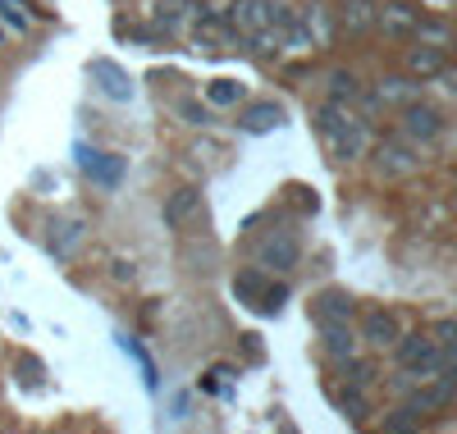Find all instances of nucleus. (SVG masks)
I'll list each match as a JSON object with an SVG mask.
<instances>
[{"instance_id":"2eb2a0df","label":"nucleus","mask_w":457,"mask_h":434,"mask_svg":"<svg viewBox=\"0 0 457 434\" xmlns=\"http://www.w3.org/2000/svg\"><path fill=\"white\" fill-rule=\"evenodd\" d=\"M338 19H343V28L366 32V28L379 19V5H375V0H343V5H338Z\"/></svg>"},{"instance_id":"f03ea898","label":"nucleus","mask_w":457,"mask_h":434,"mask_svg":"<svg viewBox=\"0 0 457 434\" xmlns=\"http://www.w3.org/2000/svg\"><path fill=\"white\" fill-rule=\"evenodd\" d=\"M394 347H398V366L407 375H435L444 362H453V347H439L430 334H407V338L398 334Z\"/></svg>"},{"instance_id":"4be33fe9","label":"nucleus","mask_w":457,"mask_h":434,"mask_svg":"<svg viewBox=\"0 0 457 434\" xmlns=\"http://www.w3.org/2000/svg\"><path fill=\"white\" fill-rule=\"evenodd\" d=\"M375 23H385L389 32H407L411 28V14H407V5H389V10H379Z\"/></svg>"},{"instance_id":"f8f14e48","label":"nucleus","mask_w":457,"mask_h":434,"mask_svg":"<svg viewBox=\"0 0 457 434\" xmlns=\"http://www.w3.org/2000/svg\"><path fill=\"white\" fill-rule=\"evenodd\" d=\"M238 124H243L247 133H270V129L284 124V110H279L275 101H256V105H247V110L238 114Z\"/></svg>"},{"instance_id":"39448f33","label":"nucleus","mask_w":457,"mask_h":434,"mask_svg":"<svg viewBox=\"0 0 457 434\" xmlns=\"http://www.w3.org/2000/svg\"><path fill=\"white\" fill-rule=\"evenodd\" d=\"M279 19H284V5H275V0H238L234 5V28H243V32L279 28Z\"/></svg>"},{"instance_id":"423d86ee","label":"nucleus","mask_w":457,"mask_h":434,"mask_svg":"<svg viewBox=\"0 0 457 434\" xmlns=\"http://www.w3.org/2000/svg\"><path fill=\"white\" fill-rule=\"evenodd\" d=\"M256 261H261L265 270H293V265L302 261V243L293 238V233H270V238L261 243Z\"/></svg>"},{"instance_id":"7ed1b4c3","label":"nucleus","mask_w":457,"mask_h":434,"mask_svg":"<svg viewBox=\"0 0 457 434\" xmlns=\"http://www.w3.org/2000/svg\"><path fill=\"white\" fill-rule=\"evenodd\" d=\"M444 129H448V120H444L435 105H426V101H407V110H403V133H407L416 146H426V142L444 138Z\"/></svg>"},{"instance_id":"6e6552de","label":"nucleus","mask_w":457,"mask_h":434,"mask_svg":"<svg viewBox=\"0 0 457 434\" xmlns=\"http://www.w3.org/2000/svg\"><path fill=\"white\" fill-rule=\"evenodd\" d=\"M87 73L96 78V88L110 96V101H129L133 96V83H129V73L114 64V60H92L87 64Z\"/></svg>"},{"instance_id":"20e7f679","label":"nucleus","mask_w":457,"mask_h":434,"mask_svg":"<svg viewBox=\"0 0 457 434\" xmlns=\"http://www.w3.org/2000/svg\"><path fill=\"white\" fill-rule=\"evenodd\" d=\"M421 170V146H407V142H385L375 151V174L398 179V174H416Z\"/></svg>"},{"instance_id":"4468645a","label":"nucleus","mask_w":457,"mask_h":434,"mask_svg":"<svg viewBox=\"0 0 457 434\" xmlns=\"http://www.w3.org/2000/svg\"><path fill=\"white\" fill-rule=\"evenodd\" d=\"M361 334H366V343H375V347H394V338H398V321H394V311H366Z\"/></svg>"},{"instance_id":"5701e85b","label":"nucleus","mask_w":457,"mask_h":434,"mask_svg":"<svg viewBox=\"0 0 457 434\" xmlns=\"http://www.w3.org/2000/svg\"><path fill=\"white\" fill-rule=\"evenodd\" d=\"M0 14H5V23H10L14 32H28V28H32V19L23 14V5H19V0H0Z\"/></svg>"},{"instance_id":"1a4fd4ad","label":"nucleus","mask_w":457,"mask_h":434,"mask_svg":"<svg viewBox=\"0 0 457 434\" xmlns=\"http://www.w3.org/2000/svg\"><path fill=\"white\" fill-rule=\"evenodd\" d=\"M320 347L329 352V357L348 362V357H357V334L343 325V321H325V325H320Z\"/></svg>"},{"instance_id":"aec40b11","label":"nucleus","mask_w":457,"mask_h":434,"mask_svg":"<svg viewBox=\"0 0 457 434\" xmlns=\"http://www.w3.org/2000/svg\"><path fill=\"white\" fill-rule=\"evenodd\" d=\"M334 398H338L343 416H353V421H361V416H366V398H361V388H357V384H353V388H338Z\"/></svg>"},{"instance_id":"393cba45","label":"nucleus","mask_w":457,"mask_h":434,"mask_svg":"<svg viewBox=\"0 0 457 434\" xmlns=\"http://www.w3.org/2000/svg\"><path fill=\"white\" fill-rule=\"evenodd\" d=\"M183 114H187V124H206V110L202 105H183Z\"/></svg>"},{"instance_id":"412c9836","label":"nucleus","mask_w":457,"mask_h":434,"mask_svg":"<svg viewBox=\"0 0 457 434\" xmlns=\"http://www.w3.org/2000/svg\"><path fill=\"white\" fill-rule=\"evenodd\" d=\"M284 297H288V288H284V284H265V288H261V297H256L252 306H261L265 315H275V311L284 306Z\"/></svg>"},{"instance_id":"b1692460","label":"nucleus","mask_w":457,"mask_h":434,"mask_svg":"<svg viewBox=\"0 0 457 434\" xmlns=\"http://www.w3.org/2000/svg\"><path fill=\"white\" fill-rule=\"evenodd\" d=\"M261 288H265V280H261L256 270H247V274H238V280H234V293L238 297H261Z\"/></svg>"},{"instance_id":"f3484780","label":"nucleus","mask_w":457,"mask_h":434,"mask_svg":"<svg viewBox=\"0 0 457 434\" xmlns=\"http://www.w3.org/2000/svg\"><path fill=\"white\" fill-rule=\"evenodd\" d=\"M206 101L211 105H238L243 101V83H234V78H215V83L206 88Z\"/></svg>"},{"instance_id":"dca6fc26","label":"nucleus","mask_w":457,"mask_h":434,"mask_svg":"<svg viewBox=\"0 0 457 434\" xmlns=\"http://www.w3.org/2000/svg\"><path fill=\"white\" fill-rule=\"evenodd\" d=\"M407 69L421 73V78H435V73H444V51L439 46H416L407 55Z\"/></svg>"},{"instance_id":"9b49d317","label":"nucleus","mask_w":457,"mask_h":434,"mask_svg":"<svg viewBox=\"0 0 457 434\" xmlns=\"http://www.w3.org/2000/svg\"><path fill=\"white\" fill-rule=\"evenodd\" d=\"M193 215H202V192H197V188H179V192H170V202H165V224L179 229V224H187Z\"/></svg>"},{"instance_id":"6ab92c4d","label":"nucleus","mask_w":457,"mask_h":434,"mask_svg":"<svg viewBox=\"0 0 457 434\" xmlns=\"http://www.w3.org/2000/svg\"><path fill=\"white\" fill-rule=\"evenodd\" d=\"M416 92H421V88H416V83H407V78H385V88H379V96L375 101H416Z\"/></svg>"},{"instance_id":"9d476101","label":"nucleus","mask_w":457,"mask_h":434,"mask_svg":"<svg viewBox=\"0 0 457 434\" xmlns=\"http://www.w3.org/2000/svg\"><path fill=\"white\" fill-rule=\"evenodd\" d=\"M83 174L105 183V188H114L120 174H124V161H120V155H110V151H83Z\"/></svg>"},{"instance_id":"f257e3e1","label":"nucleus","mask_w":457,"mask_h":434,"mask_svg":"<svg viewBox=\"0 0 457 434\" xmlns=\"http://www.w3.org/2000/svg\"><path fill=\"white\" fill-rule=\"evenodd\" d=\"M316 129H320V138H325V146H329V155H334L338 165L357 161V155L366 151V124L357 120V114L343 110L338 101L316 114Z\"/></svg>"},{"instance_id":"a211bd4d","label":"nucleus","mask_w":457,"mask_h":434,"mask_svg":"<svg viewBox=\"0 0 457 434\" xmlns=\"http://www.w3.org/2000/svg\"><path fill=\"white\" fill-rule=\"evenodd\" d=\"M357 92H361V83H357L348 69H334V73H329V96H334L338 105H343V101H353Z\"/></svg>"},{"instance_id":"0eeeda50","label":"nucleus","mask_w":457,"mask_h":434,"mask_svg":"<svg viewBox=\"0 0 457 434\" xmlns=\"http://www.w3.org/2000/svg\"><path fill=\"white\" fill-rule=\"evenodd\" d=\"M312 311H316L320 325H325V321H343V325H348L353 315H357V297H353L348 288H325V293L312 302Z\"/></svg>"},{"instance_id":"ddd939ff","label":"nucleus","mask_w":457,"mask_h":434,"mask_svg":"<svg viewBox=\"0 0 457 434\" xmlns=\"http://www.w3.org/2000/svg\"><path fill=\"white\" fill-rule=\"evenodd\" d=\"M79 243H83V220H64V224H51V256L55 261H69L73 252H79Z\"/></svg>"},{"instance_id":"a878e982","label":"nucleus","mask_w":457,"mask_h":434,"mask_svg":"<svg viewBox=\"0 0 457 434\" xmlns=\"http://www.w3.org/2000/svg\"><path fill=\"white\" fill-rule=\"evenodd\" d=\"M243 338H247V357L261 362V343H256V334H243Z\"/></svg>"}]
</instances>
